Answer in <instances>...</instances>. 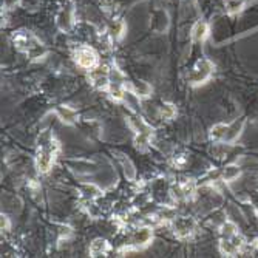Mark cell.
Instances as JSON below:
<instances>
[{"label": "cell", "instance_id": "obj_1", "mask_svg": "<svg viewBox=\"0 0 258 258\" xmlns=\"http://www.w3.org/2000/svg\"><path fill=\"white\" fill-rule=\"evenodd\" d=\"M57 152V142L53 139L48 133H45L39 139V152H37V168L40 172H48L55 161Z\"/></svg>", "mask_w": 258, "mask_h": 258}, {"label": "cell", "instance_id": "obj_2", "mask_svg": "<svg viewBox=\"0 0 258 258\" xmlns=\"http://www.w3.org/2000/svg\"><path fill=\"white\" fill-rule=\"evenodd\" d=\"M243 126H244V119L235 121L232 124H229V126H224V124H218V126H215V127L212 129L210 136H212V139H215V141L234 142L240 136V133H241Z\"/></svg>", "mask_w": 258, "mask_h": 258}, {"label": "cell", "instance_id": "obj_3", "mask_svg": "<svg viewBox=\"0 0 258 258\" xmlns=\"http://www.w3.org/2000/svg\"><path fill=\"white\" fill-rule=\"evenodd\" d=\"M212 70H213L212 62L207 60V59H201V60L197 62V65H195L193 71L190 73L189 81L192 84H201L212 74Z\"/></svg>", "mask_w": 258, "mask_h": 258}, {"label": "cell", "instance_id": "obj_4", "mask_svg": "<svg viewBox=\"0 0 258 258\" xmlns=\"http://www.w3.org/2000/svg\"><path fill=\"white\" fill-rule=\"evenodd\" d=\"M244 246V238L240 235L238 232L232 237L223 238L220 243V249L224 255H235L238 254V251Z\"/></svg>", "mask_w": 258, "mask_h": 258}, {"label": "cell", "instance_id": "obj_5", "mask_svg": "<svg viewBox=\"0 0 258 258\" xmlns=\"http://www.w3.org/2000/svg\"><path fill=\"white\" fill-rule=\"evenodd\" d=\"M76 60L82 68H93L97 64V56H96V53L92 48L82 47V48H79V51H77Z\"/></svg>", "mask_w": 258, "mask_h": 258}, {"label": "cell", "instance_id": "obj_6", "mask_svg": "<svg viewBox=\"0 0 258 258\" xmlns=\"http://www.w3.org/2000/svg\"><path fill=\"white\" fill-rule=\"evenodd\" d=\"M173 230L178 237H187L195 230V221L192 218H178L173 223Z\"/></svg>", "mask_w": 258, "mask_h": 258}, {"label": "cell", "instance_id": "obj_7", "mask_svg": "<svg viewBox=\"0 0 258 258\" xmlns=\"http://www.w3.org/2000/svg\"><path fill=\"white\" fill-rule=\"evenodd\" d=\"M90 77L93 79V84L97 88H107L109 84V67H97L90 73Z\"/></svg>", "mask_w": 258, "mask_h": 258}, {"label": "cell", "instance_id": "obj_8", "mask_svg": "<svg viewBox=\"0 0 258 258\" xmlns=\"http://www.w3.org/2000/svg\"><path fill=\"white\" fill-rule=\"evenodd\" d=\"M150 240H152V230L144 227V229L136 230V232L131 235L130 243L133 246H144V244H147L150 241Z\"/></svg>", "mask_w": 258, "mask_h": 258}, {"label": "cell", "instance_id": "obj_9", "mask_svg": "<svg viewBox=\"0 0 258 258\" xmlns=\"http://www.w3.org/2000/svg\"><path fill=\"white\" fill-rule=\"evenodd\" d=\"M57 25L60 30H70L71 25H73V16H71V10L70 8H65V10H62L57 16Z\"/></svg>", "mask_w": 258, "mask_h": 258}, {"label": "cell", "instance_id": "obj_10", "mask_svg": "<svg viewBox=\"0 0 258 258\" xmlns=\"http://www.w3.org/2000/svg\"><path fill=\"white\" fill-rule=\"evenodd\" d=\"M207 33H209V26H207V23L206 22H197L195 23V26H193V30H192V37H193V40H204L206 39V36H207Z\"/></svg>", "mask_w": 258, "mask_h": 258}, {"label": "cell", "instance_id": "obj_11", "mask_svg": "<svg viewBox=\"0 0 258 258\" xmlns=\"http://www.w3.org/2000/svg\"><path fill=\"white\" fill-rule=\"evenodd\" d=\"M107 251H109V244H107L105 240H101V238L94 240V241L92 243V246H90V254H92L93 257L104 255Z\"/></svg>", "mask_w": 258, "mask_h": 258}, {"label": "cell", "instance_id": "obj_12", "mask_svg": "<svg viewBox=\"0 0 258 258\" xmlns=\"http://www.w3.org/2000/svg\"><path fill=\"white\" fill-rule=\"evenodd\" d=\"M57 113H59V116L62 121H65V122H74L76 119V111L74 110H71L68 109V107H59L57 109Z\"/></svg>", "mask_w": 258, "mask_h": 258}, {"label": "cell", "instance_id": "obj_13", "mask_svg": "<svg viewBox=\"0 0 258 258\" xmlns=\"http://www.w3.org/2000/svg\"><path fill=\"white\" fill-rule=\"evenodd\" d=\"M241 175V170H240L238 166H227L223 170V178L226 181H234Z\"/></svg>", "mask_w": 258, "mask_h": 258}, {"label": "cell", "instance_id": "obj_14", "mask_svg": "<svg viewBox=\"0 0 258 258\" xmlns=\"http://www.w3.org/2000/svg\"><path fill=\"white\" fill-rule=\"evenodd\" d=\"M238 232L237 230V226L234 223H230V221H226V223L223 224V227H221V237L223 238H227V237H232Z\"/></svg>", "mask_w": 258, "mask_h": 258}, {"label": "cell", "instance_id": "obj_15", "mask_svg": "<svg viewBox=\"0 0 258 258\" xmlns=\"http://www.w3.org/2000/svg\"><path fill=\"white\" fill-rule=\"evenodd\" d=\"M109 88H110V94H111V97H114V99H122L124 90H122V85H121L118 81L110 82Z\"/></svg>", "mask_w": 258, "mask_h": 258}, {"label": "cell", "instance_id": "obj_16", "mask_svg": "<svg viewBox=\"0 0 258 258\" xmlns=\"http://www.w3.org/2000/svg\"><path fill=\"white\" fill-rule=\"evenodd\" d=\"M131 90H133V93L138 94V96H147L148 92H150V87L146 82H138L135 85H131Z\"/></svg>", "mask_w": 258, "mask_h": 258}, {"label": "cell", "instance_id": "obj_17", "mask_svg": "<svg viewBox=\"0 0 258 258\" xmlns=\"http://www.w3.org/2000/svg\"><path fill=\"white\" fill-rule=\"evenodd\" d=\"M244 6V0H227V11L229 13H238Z\"/></svg>", "mask_w": 258, "mask_h": 258}, {"label": "cell", "instance_id": "obj_18", "mask_svg": "<svg viewBox=\"0 0 258 258\" xmlns=\"http://www.w3.org/2000/svg\"><path fill=\"white\" fill-rule=\"evenodd\" d=\"M161 114H163V118H166V119H172L175 114H176V110H175L173 105L164 104V105L161 107Z\"/></svg>", "mask_w": 258, "mask_h": 258}, {"label": "cell", "instance_id": "obj_19", "mask_svg": "<svg viewBox=\"0 0 258 258\" xmlns=\"http://www.w3.org/2000/svg\"><path fill=\"white\" fill-rule=\"evenodd\" d=\"M121 161H122L124 167H126V173H127V176L130 178V180H133V178H135V168H133L131 163L129 161V159L126 161V158H121Z\"/></svg>", "mask_w": 258, "mask_h": 258}, {"label": "cell", "instance_id": "obj_20", "mask_svg": "<svg viewBox=\"0 0 258 258\" xmlns=\"http://www.w3.org/2000/svg\"><path fill=\"white\" fill-rule=\"evenodd\" d=\"M101 3L104 6V10L110 11L111 8H113V5H114V0H101Z\"/></svg>", "mask_w": 258, "mask_h": 258}, {"label": "cell", "instance_id": "obj_21", "mask_svg": "<svg viewBox=\"0 0 258 258\" xmlns=\"http://www.w3.org/2000/svg\"><path fill=\"white\" fill-rule=\"evenodd\" d=\"M251 201H252V204L255 206V209L258 210V192H252L251 193Z\"/></svg>", "mask_w": 258, "mask_h": 258}, {"label": "cell", "instance_id": "obj_22", "mask_svg": "<svg viewBox=\"0 0 258 258\" xmlns=\"http://www.w3.org/2000/svg\"><path fill=\"white\" fill-rule=\"evenodd\" d=\"M10 229V223H8V218L2 217V230H8Z\"/></svg>", "mask_w": 258, "mask_h": 258}]
</instances>
